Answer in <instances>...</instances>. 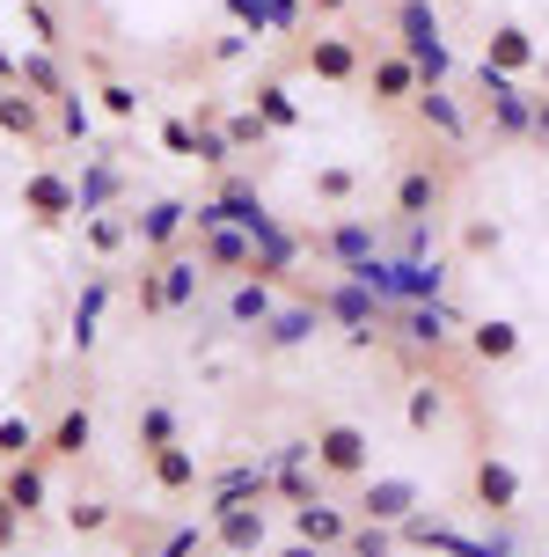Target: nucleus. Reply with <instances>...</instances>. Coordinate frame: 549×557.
Listing matches in <instances>:
<instances>
[{
    "label": "nucleus",
    "mask_w": 549,
    "mask_h": 557,
    "mask_svg": "<svg viewBox=\"0 0 549 557\" xmlns=\"http://www.w3.org/2000/svg\"><path fill=\"white\" fill-rule=\"evenodd\" d=\"M133 301H139V315H147V323H154V315H169V308H162V264H154V272H139Z\"/></svg>",
    "instance_id": "43"
},
{
    "label": "nucleus",
    "mask_w": 549,
    "mask_h": 557,
    "mask_svg": "<svg viewBox=\"0 0 549 557\" xmlns=\"http://www.w3.org/2000/svg\"><path fill=\"white\" fill-rule=\"evenodd\" d=\"M272 557H329V550H315V543H301V535H294V543H278Z\"/></svg>",
    "instance_id": "47"
},
{
    "label": "nucleus",
    "mask_w": 549,
    "mask_h": 557,
    "mask_svg": "<svg viewBox=\"0 0 549 557\" xmlns=\"http://www.w3.org/2000/svg\"><path fill=\"white\" fill-rule=\"evenodd\" d=\"M272 278H257V272H242V286H235V294H227V323H235V331H264V323H272Z\"/></svg>",
    "instance_id": "21"
},
{
    "label": "nucleus",
    "mask_w": 549,
    "mask_h": 557,
    "mask_svg": "<svg viewBox=\"0 0 549 557\" xmlns=\"http://www.w3.org/2000/svg\"><path fill=\"white\" fill-rule=\"evenodd\" d=\"M469 506L491 513V521H513V513H521V470H513L506 455H476V462H469Z\"/></svg>",
    "instance_id": "6"
},
{
    "label": "nucleus",
    "mask_w": 549,
    "mask_h": 557,
    "mask_svg": "<svg viewBox=\"0 0 549 557\" xmlns=\"http://www.w3.org/2000/svg\"><path fill=\"white\" fill-rule=\"evenodd\" d=\"M359 82H366V96H374V111H403L417 88H425V74L411 66V52L388 45V52H366V74H359Z\"/></svg>",
    "instance_id": "7"
},
{
    "label": "nucleus",
    "mask_w": 549,
    "mask_h": 557,
    "mask_svg": "<svg viewBox=\"0 0 549 557\" xmlns=\"http://www.w3.org/2000/svg\"><path fill=\"white\" fill-rule=\"evenodd\" d=\"M535 74H542V88H549V52H542V66H535Z\"/></svg>",
    "instance_id": "49"
},
{
    "label": "nucleus",
    "mask_w": 549,
    "mask_h": 557,
    "mask_svg": "<svg viewBox=\"0 0 549 557\" xmlns=\"http://www.w3.org/2000/svg\"><path fill=\"white\" fill-rule=\"evenodd\" d=\"M8 88H15V82H8V74H0V96H8Z\"/></svg>",
    "instance_id": "50"
},
{
    "label": "nucleus",
    "mask_w": 549,
    "mask_h": 557,
    "mask_svg": "<svg viewBox=\"0 0 549 557\" xmlns=\"http://www.w3.org/2000/svg\"><path fill=\"white\" fill-rule=\"evenodd\" d=\"M469 360H476V367H513V360H521V323H506V315L469 323Z\"/></svg>",
    "instance_id": "19"
},
{
    "label": "nucleus",
    "mask_w": 549,
    "mask_h": 557,
    "mask_svg": "<svg viewBox=\"0 0 549 557\" xmlns=\"http://www.w3.org/2000/svg\"><path fill=\"white\" fill-rule=\"evenodd\" d=\"M198 162H205V169H227V162H235V147H227V133H220L213 117H198Z\"/></svg>",
    "instance_id": "37"
},
{
    "label": "nucleus",
    "mask_w": 549,
    "mask_h": 557,
    "mask_svg": "<svg viewBox=\"0 0 549 557\" xmlns=\"http://www.w3.org/2000/svg\"><path fill=\"white\" fill-rule=\"evenodd\" d=\"M184 235H191V206H184V198H154V206H139V213H133V243L147 257H169Z\"/></svg>",
    "instance_id": "10"
},
{
    "label": "nucleus",
    "mask_w": 549,
    "mask_h": 557,
    "mask_svg": "<svg viewBox=\"0 0 549 557\" xmlns=\"http://www.w3.org/2000/svg\"><path fill=\"white\" fill-rule=\"evenodd\" d=\"M15 82H23L29 96H45V103H59V96H66V74H59V59L45 52V45L15 59Z\"/></svg>",
    "instance_id": "25"
},
{
    "label": "nucleus",
    "mask_w": 549,
    "mask_h": 557,
    "mask_svg": "<svg viewBox=\"0 0 549 557\" xmlns=\"http://www.w3.org/2000/svg\"><path fill=\"white\" fill-rule=\"evenodd\" d=\"M315 198H323V206H352L359 176H352V169H315Z\"/></svg>",
    "instance_id": "35"
},
{
    "label": "nucleus",
    "mask_w": 549,
    "mask_h": 557,
    "mask_svg": "<svg viewBox=\"0 0 549 557\" xmlns=\"http://www.w3.org/2000/svg\"><path fill=\"white\" fill-rule=\"evenodd\" d=\"M301 8L315 23H345V15H352V0H301Z\"/></svg>",
    "instance_id": "46"
},
{
    "label": "nucleus",
    "mask_w": 549,
    "mask_h": 557,
    "mask_svg": "<svg viewBox=\"0 0 549 557\" xmlns=\"http://www.w3.org/2000/svg\"><path fill=\"white\" fill-rule=\"evenodd\" d=\"M249 103H257V117H264L272 133H294V125H301V103H294V88H286V82H257V88H249Z\"/></svg>",
    "instance_id": "26"
},
{
    "label": "nucleus",
    "mask_w": 549,
    "mask_h": 557,
    "mask_svg": "<svg viewBox=\"0 0 549 557\" xmlns=\"http://www.w3.org/2000/svg\"><path fill=\"white\" fill-rule=\"evenodd\" d=\"M52 117H59V139H88V103L74 96V88L52 103Z\"/></svg>",
    "instance_id": "38"
},
{
    "label": "nucleus",
    "mask_w": 549,
    "mask_h": 557,
    "mask_svg": "<svg viewBox=\"0 0 549 557\" xmlns=\"http://www.w3.org/2000/svg\"><path fill=\"white\" fill-rule=\"evenodd\" d=\"M411 111H417V125H425V133H439L447 147H469V117H462V103H454L447 88L425 82V88L411 96Z\"/></svg>",
    "instance_id": "18"
},
{
    "label": "nucleus",
    "mask_w": 549,
    "mask_h": 557,
    "mask_svg": "<svg viewBox=\"0 0 549 557\" xmlns=\"http://www.w3.org/2000/svg\"><path fill=\"white\" fill-rule=\"evenodd\" d=\"M66 529H74V535H103L110 529V506L103 499H74V506H66Z\"/></svg>",
    "instance_id": "39"
},
{
    "label": "nucleus",
    "mask_w": 549,
    "mask_h": 557,
    "mask_svg": "<svg viewBox=\"0 0 549 557\" xmlns=\"http://www.w3.org/2000/svg\"><path fill=\"white\" fill-rule=\"evenodd\" d=\"M476 88H484V117H491L498 139H535V96H521V82H513V74L476 66Z\"/></svg>",
    "instance_id": "5"
},
{
    "label": "nucleus",
    "mask_w": 549,
    "mask_h": 557,
    "mask_svg": "<svg viewBox=\"0 0 549 557\" xmlns=\"http://www.w3.org/2000/svg\"><path fill=\"white\" fill-rule=\"evenodd\" d=\"M220 133H227V147H235V154H264V147H272V125L257 117V103L227 111V125H220Z\"/></svg>",
    "instance_id": "28"
},
{
    "label": "nucleus",
    "mask_w": 549,
    "mask_h": 557,
    "mask_svg": "<svg viewBox=\"0 0 549 557\" xmlns=\"http://www.w3.org/2000/svg\"><path fill=\"white\" fill-rule=\"evenodd\" d=\"M23 15H29V37H37L45 52H59V45H66V37H59V15L45 8V0H23Z\"/></svg>",
    "instance_id": "40"
},
{
    "label": "nucleus",
    "mask_w": 549,
    "mask_h": 557,
    "mask_svg": "<svg viewBox=\"0 0 549 557\" xmlns=\"http://www.w3.org/2000/svg\"><path fill=\"white\" fill-rule=\"evenodd\" d=\"M329 557H352V550H329Z\"/></svg>",
    "instance_id": "51"
},
{
    "label": "nucleus",
    "mask_w": 549,
    "mask_h": 557,
    "mask_svg": "<svg viewBox=\"0 0 549 557\" xmlns=\"http://www.w3.org/2000/svg\"><path fill=\"white\" fill-rule=\"evenodd\" d=\"M249 257H257L249 227H235V221L198 227V264H205V272H249Z\"/></svg>",
    "instance_id": "15"
},
{
    "label": "nucleus",
    "mask_w": 549,
    "mask_h": 557,
    "mask_svg": "<svg viewBox=\"0 0 549 557\" xmlns=\"http://www.w3.org/2000/svg\"><path fill=\"white\" fill-rule=\"evenodd\" d=\"M23 521H29L23 506H15V499H0V550H15V535H23Z\"/></svg>",
    "instance_id": "44"
},
{
    "label": "nucleus",
    "mask_w": 549,
    "mask_h": 557,
    "mask_svg": "<svg viewBox=\"0 0 549 557\" xmlns=\"http://www.w3.org/2000/svg\"><path fill=\"white\" fill-rule=\"evenodd\" d=\"M23 213L37 227L74 221V213H82V184H74V176H59V169H29V176H23Z\"/></svg>",
    "instance_id": "8"
},
{
    "label": "nucleus",
    "mask_w": 549,
    "mask_h": 557,
    "mask_svg": "<svg viewBox=\"0 0 549 557\" xmlns=\"http://www.w3.org/2000/svg\"><path fill=\"white\" fill-rule=\"evenodd\" d=\"M133 441H139V455H147V447H169L176 441V411H169V404H139Z\"/></svg>",
    "instance_id": "31"
},
{
    "label": "nucleus",
    "mask_w": 549,
    "mask_h": 557,
    "mask_svg": "<svg viewBox=\"0 0 549 557\" xmlns=\"http://www.w3.org/2000/svg\"><path fill=\"white\" fill-rule=\"evenodd\" d=\"M439 206H447V176L433 162H417L396 176V221H433Z\"/></svg>",
    "instance_id": "13"
},
{
    "label": "nucleus",
    "mask_w": 549,
    "mask_h": 557,
    "mask_svg": "<svg viewBox=\"0 0 549 557\" xmlns=\"http://www.w3.org/2000/svg\"><path fill=\"white\" fill-rule=\"evenodd\" d=\"M352 513L359 521H388V529H396V521H411L417 513V484L411 476H359V499H352Z\"/></svg>",
    "instance_id": "9"
},
{
    "label": "nucleus",
    "mask_w": 549,
    "mask_h": 557,
    "mask_svg": "<svg viewBox=\"0 0 549 557\" xmlns=\"http://www.w3.org/2000/svg\"><path fill=\"white\" fill-rule=\"evenodd\" d=\"M323 331V301H315V286H308L294 308H272V323H264V352H294L308 337Z\"/></svg>",
    "instance_id": "16"
},
{
    "label": "nucleus",
    "mask_w": 549,
    "mask_h": 557,
    "mask_svg": "<svg viewBox=\"0 0 549 557\" xmlns=\"http://www.w3.org/2000/svg\"><path fill=\"white\" fill-rule=\"evenodd\" d=\"M198 278H205L198 250H191V257H176V250L162 257V308H169V315H184V308L198 301Z\"/></svg>",
    "instance_id": "23"
},
{
    "label": "nucleus",
    "mask_w": 549,
    "mask_h": 557,
    "mask_svg": "<svg viewBox=\"0 0 549 557\" xmlns=\"http://www.w3.org/2000/svg\"><path fill=\"white\" fill-rule=\"evenodd\" d=\"M45 111H52V103H45V96H29V88L23 82H15V88H8V96H0V133H15V139H37V147H52V117H45Z\"/></svg>",
    "instance_id": "17"
},
{
    "label": "nucleus",
    "mask_w": 549,
    "mask_h": 557,
    "mask_svg": "<svg viewBox=\"0 0 549 557\" xmlns=\"http://www.w3.org/2000/svg\"><path fill=\"white\" fill-rule=\"evenodd\" d=\"M162 147H169V154H184V162H198V125H191V117H162Z\"/></svg>",
    "instance_id": "41"
},
{
    "label": "nucleus",
    "mask_w": 549,
    "mask_h": 557,
    "mask_svg": "<svg viewBox=\"0 0 549 557\" xmlns=\"http://www.w3.org/2000/svg\"><path fill=\"white\" fill-rule=\"evenodd\" d=\"M498 243H506V235H498V221H469L462 227V250L469 257H498Z\"/></svg>",
    "instance_id": "42"
},
{
    "label": "nucleus",
    "mask_w": 549,
    "mask_h": 557,
    "mask_svg": "<svg viewBox=\"0 0 549 557\" xmlns=\"http://www.w3.org/2000/svg\"><path fill=\"white\" fill-rule=\"evenodd\" d=\"M88 447H96V411H88V404H66V411L45 425L37 455H45V462H82Z\"/></svg>",
    "instance_id": "12"
},
{
    "label": "nucleus",
    "mask_w": 549,
    "mask_h": 557,
    "mask_svg": "<svg viewBox=\"0 0 549 557\" xmlns=\"http://www.w3.org/2000/svg\"><path fill=\"white\" fill-rule=\"evenodd\" d=\"M37 441H45V433H37L29 418H0V462H23V455H37Z\"/></svg>",
    "instance_id": "33"
},
{
    "label": "nucleus",
    "mask_w": 549,
    "mask_h": 557,
    "mask_svg": "<svg viewBox=\"0 0 549 557\" xmlns=\"http://www.w3.org/2000/svg\"><path fill=\"white\" fill-rule=\"evenodd\" d=\"M205 535L227 557H257L272 543V513H264V499H220V506H205Z\"/></svg>",
    "instance_id": "3"
},
{
    "label": "nucleus",
    "mask_w": 549,
    "mask_h": 557,
    "mask_svg": "<svg viewBox=\"0 0 549 557\" xmlns=\"http://www.w3.org/2000/svg\"><path fill=\"white\" fill-rule=\"evenodd\" d=\"M476 66H491V74H513V82H521V74L542 66V52H535V37H527L521 23H498L491 37H484V59H476Z\"/></svg>",
    "instance_id": "14"
},
{
    "label": "nucleus",
    "mask_w": 549,
    "mask_h": 557,
    "mask_svg": "<svg viewBox=\"0 0 549 557\" xmlns=\"http://www.w3.org/2000/svg\"><path fill=\"white\" fill-rule=\"evenodd\" d=\"M388 29H396V52H411V66L433 88H447L454 59H447V37H439V8L433 0H396L388 8Z\"/></svg>",
    "instance_id": "1"
},
{
    "label": "nucleus",
    "mask_w": 549,
    "mask_h": 557,
    "mask_svg": "<svg viewBox=\"0 0 549 557\" xmlns=\"http://www.w3.org/2000/svg\"><path fill=\"white\" fill-rule=\"evenodd\" d=\"M535 139H542V147H549V88H542V96H535Z\"/></svg>",
    "instance_id": "48"
},
{
    "label": "nucleus",
    "mask_w": 549,
    "mask_h": 557,
    "mask_svg": "<svg viewBox=\"0 0 549 557\" xmlns=\"http://www.w3.org/2000/svg\"><path fill=\"white\" fill-rule=\"evenodd\" d=\"M0 499H15L23 513H45V455L8 462V476H0Z\"/></svg>",
    "instance_id": "24"
},
{
    "label": "nucleus",
    "mask_w": 549,
    "mask_h": 557,
    "mask_svg": "<svg viewBox=\"0 0 549 557\" xmlns=\"http://www.w3.org/2000/svg\"><path fill=\"white\" fill-rule=\"evenodd\" d=\"M352 521H359L352 506L323 499V492L294 506V535H301V543H315V550H345V535H352Z\"/></svg>",
    "instance_id": "11"
},
{
    "label": "nucleus",
    "mask_w": 549,
    "mask_h": 557,
    "mask_svg": "<svg viewBox=\"0 0 549 557\" xmlns=\"http://www.w3.org/2000/svg\"><path fill=\"white\" fill-rule=\"evenodd\" d=\"M82 221H88V250H96V257H110V250H125V243H133V221H125V213H110V206H103V213H82Z\"/></svg>",
    "instance_id": "30"
},
{
    "label": "nucleus",
    "mask_w": 549,
    "mask_h": 557,
    "mask_svg": "<svg viewBox=\"0 0 549 557\" xmlns=\"http://www.w3.org/2000/svg\"><path fill=\"white\" fill-rule=\"evenodd\" d=\"M96 96H103V111L117 117V125H133V117H139V88L133 82H110V74H103V88H96Z\"/></svg>",
    "instance_id": "36"
},
{
    "label": "nucleus",
    "mask_w": 549,
    "mask_h": 557,
    "mask_svg": "<svg viewBox=\"0 0 549 557\" xmlns=\"http://www.w3.org/2000/svg\"><path fill=\"white\" fill-rule=\"evenodd\" d=\"M308 455H315V470H323L329 484H359V476H374V433L352 425V418H323L315 441H308Z\"/></svg>",
    "instance_id": "2"
},
{
    "label": "nucleus",
    "mask_w": 549,
    "mask_h": 557,
    "mask_svg": "<svg viewBox=\"0 0 549 557\" xmlns=\"http://www.w3.org/2000/svg\"><path fill=\"white\" fill-rule=\"evenodd\" d=\"M403 425H411V433H439V425H447V389H439V382H411Z\"/></svg>",
    "instance_id": "27"
},
{
    "label": "nucleus",
    "mask_w": 549,
    "mask_h": 557,
    "mask_svg": "<svg viewBox=\"0 0 549 557\" xmlns=\"http://www.w3.org/2000/svg\"><path fill=\"white\" fill-rule=\"evenodd\" d=\"M345 550H352V557H396L403 543H396V529H388V521H352Z\"/></svg>",
    "instance_id": "32"
},
{
    "label": "nucleus",
    "mask_w": 549,
    "mask_h": 557,
    "mask_svg": "<svg viewBox=\"0 0 549 557\" xmlns=\"http://www.w3.org/2000/svg\"><path fill=\"white\" fill-rule=\"evenodd\" d=\"M110 198H117V169H110V162H96V169L82 176V213H103Z\"/></svg>",
    "instance_id": "34"
},
{
    "label": "nucleus",
    "mask_w": 549,
    "mask_h": 557,
    "mask_svg": "<svg viewBox=\"0 0 549 557\" xmlns=\"http://www.w3.org/2000/svg\"><path fill=\"white\" fill-rule=\"evenodd\" d=\"M315 257H329L337 272H352L359 257H374V227L366 221H337L329 235H315Z\"/></svg>",
    "instance_id": "22"
},
{
    "label": "nucleus",
    "mask_w": 549,
    "mask_h": 557,
    "mask_svg": "<svg viewBox=\"0 0 549 557\" xmlns=\"http://www.w3.org/2000/svg\"><path fill=\"white\" fill-rule=\"evenodd\" d=\"M147 476H154V492H169V499H184V492H198V455H191L184 441L147 447Z\"/></svg>",
    "instance_id": "20"
},
{
    "label": "nucleus",
    "mask_w": 549,
    "mask_h": 557,
    "mask_svg": "<svg viewBox=\"0 0 549 557\" xmlns=\"http://www.w3.org/2000/svg\"><path fill=\"white\" fill-rule=\"evenodd\" d=\"M198 543H205V529H176L162 543V557H198Z\"/></svg>",
    "instance_id": "45"
},
{
    "label": "nucleus",
    "mask_w": 549,
    "mask_h": 557,
    "mask_svg": "<svg viewBox=\"0 0 549 557\" xmlns=\"http://www.w3.org/2000/svg\"><path fill=\"white\" fill-rule=\"evenodd\" d=\"M103 301H110V278L96 272V278H88V294L74 301V352H96V315H103Z\"/></svg>",
    "instance_id": "29"
},
{
    "label": "nucleus",
    "mask_w": 549,
    "mask_h": 557,
    "mask_svg": "<svg viewBox=\"0 0 549 557\" xmlns=\"http://www.w3.org/2000/svg\"><path fill=\"white\" fill-rule=\"evenodd\" d=\"M301 66L315 74V82H337V88H345V82H359V74H366V45H359L345 23H315V37L301 45Z\"/></svg>",
    "instance_id": "4"
}]
</instances>
